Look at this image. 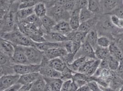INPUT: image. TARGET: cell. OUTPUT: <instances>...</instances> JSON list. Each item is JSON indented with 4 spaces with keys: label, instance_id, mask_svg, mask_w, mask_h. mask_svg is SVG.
Wrapping results in <instances>:
<instances>
[{
    "label": "cell",
    "instance_id": "4dcf8cb0",
    "mask_svg": "<svg viewBox=\"0 0 123 91\" xmlns=\"http://www.w3.org/2000/svg\"><path fill=\"white\" fill-rule=\"evenodd\" d=\"M42 0H21L19 5V9L34 7Z\"/></svg>",
    "mask_w": 123,
    "mask_h": 91
},
{
    "label": "cell",
    "instance_id": "9c48e42d",
    "mask_svg": "<svg viewBox=\"0 0 123 91\" xmlns=\"http://www.w3.org/2000/svg\"><path fill=\"white\" fill-rule=\"evenodd\" d=\"M44 56L48 60L56 58H62L66 55L68 52L63 47L51 48L44 52Z\"/></svg>",
    "mask_w": 123,
    "mask_h": 91
},
{
    "label": "cell",
    "instance_id": "bcb514c9",
    "mask_svg": "<svg viewBox=\"0 0 123 91\" xmlns=\"http://www.w3.org/2000/svg\"><path fill=\"white\" fill-rule=\"evenodd\" d=\"M117 27L119 29H123V18H119Z\"/></svg>",
    "mask_w": 123,
    "mask_h": 91
},
{
    "label": "cell",
    "instance_id": "30bf717a",
    "mask_svg": "<svg viewBox=\"0 0 123 91\" xmlns=\"http://www.w3.org/2000/svg\"><path fill=\"white\" fill-rule=\"evenodd\" d=\"M72 31L69 22L67 20H61L56 22L51 30L52 32H57L66 36Z\"/></svg>",
    "mask_w": 123,
    "mask_h": 91
},
{
    "label": "cell",
    "instance_id": "2e32d148",
    "mask_svg": "<svg viewBox=\"0 0 123 91\" xmlns=\"http://www.w3.org/2000/svg\"><path fill=\"white\" fill-rule=\"evenodd\" d=\"M41 27L45 32V34H46L51 32L56 22L51 17L46 15L41 18Z\"/></svg>",
    "mask_w": 123,
    "mask_h": 91
},
{
    "label": "cell",
    "instance_id": "7dc6e473",
    "mask_svg": "<svg viewBox=\"0 0 123 91\" xmlns=\"http://www.w3.org/2000/svg\"><path fill=\"white\" fill-rule=\"evenodd\" d=\"M44 91H52L51 86L46 82V84Z\"/></svg>",
    "mask_w": 123,
    "mask_h": 91
},
{
    "label": "cell",
    "instance_id": "277c9868",
    "mask_svg": "<svg viewBox=\"0 0 123 91\" xmlns=\"http://www.w3.org/2000/svg\"><path fill=\"white\" fill-rule=\"evenodd\" d=\"M39 73L43 77L61 78L62 73L55 70L49 64V60L44 56L41 64Z\"/></svg>",
    "mask_w": 123,
    "mask_h": 91
},
{
    "label": "cell",
    "instance_id": "836d02e7",
    "mask_svg": "<svg viewBox=\"0 0 123 91\" xmlns=\"http://www.w3.org/2000/svg\"><path fill=\"white\" fill-rule=\"evenodd\" d=\"M101 61L99 59H96L86 74L89 76H94L100 67Z\"/></svg>",
    "mask_w": 123,
    "mask_h": 91
},
{
    "label": "cell",
    "instance_id": "d590c367",
    "mask_svg": "<svg viewBox=\"0 0 123 91\" xmlns=\"http://www.w3.org/2000/svg\"><path fill=\"white\" fill-rule=\"evenodd\" d=\"M93 13H95L99 10V5L97 1L95 0H89V4L88 8Z\"/></svg>",
    "mask_w": 123,
    "mask_h": 91
},
{
    "label": "cell",
    "instance_id": "b9f144b4",
    "mask_svg": "<svg viewBox=\"0 0 123 91\" xmlns=\"http://www.w3.org/2000/svg\"><path fill=\"white\" fill-rule=\"evenodd\" d=\"M115 13H114L113 14H115L116 15H117L119 18H123V8H117L115 10Z\"/></svg>",
    "mask_w": 123,
    "mask_h": 91
},
{
    "label": "cell",
    "instance_id": "f35d334b",
    "mask_svg": "<svg viewBox=\"0 0 123 91\" xmlns=\"http://www.w3.org/2000/svg\"><path fill=\"white\" fill-rule=\"evenodd\" d=\"M88 4L89 0H78L75 4V8L80 10L83 8H88Z\"/></svg>",
    "mask_w": 123,
    "mask_h": 91
},
{
    "label": "cell",
    "instance_id": "f6af8a7d",
    "mask_svg": "<svg viewBox=\"0 0 123 91\" xmlns=\"http://www.w3.org/2000/svg\"><path fill=\"white\" fill-rule=\"evenodd\" d=\"M66 2V0H56V5L63 6Z\"/></svg>",
    "mask_w": 123,
    "mask_h": 91
},
{
    "label": "cell",
    "instance_id": "ba28073f",
    "mask_svg": "<svg viewBox=\"0 0 123 91\" xmlns=\"http://www.w3.org/2000/svg\"><path fill=\"white\" fill-rule=\"evenodd\" d=\"M20 76V75L16 73L0 76V91H4L8 87L17 83L19 79Z\"/></svg>",
    "mask_w": 123,
    "mask_h": 91
},
{
    "label": "cell",
    "instance_id": "c3c4849f",
    "mask_svg": "<svg viewBox=\"0 0 123 91\" xmlns=\"http://www.w3.org/2000/svg\"><path fill=\"white\" fill-rule=\"evenodd\" d=\"M18 0H8V1L9 2V3L10 4H12L16 2H17Z\"/></svg>",
    "mask_w": 123,
    "mask_h": 91
},
{
    "label": "cell",
    "instance_id": "74e56055",
    "mask_svg": "<svg viewBox=\"0 0 123 91\" xmlns=\"http://www.w3.org/2000/svg\"><path fill=\"white\" fill-rule=\"evenodd\" d=\"M87 84L91 91H103L102 90L98 82L95 80L89 81Z\"/></svg>",
    "mask_w": 123,
    "mask_h": 91
},
{
    "label": "cell",
    "instance_id": "83f0119b",
    "mask_svg": "<svg viewBox=\"0 0 123 91\" xmlns=\"http://www.w3.org/2000/svg\"><path fill=\"white\" fill-rule=\"evenodd\" d=\"M46 84V81L41 76L32 84L31 91H44Z\"/></svg>",
    "mask_w": 123,
    "mask_h": 91
},
{
    "label": "cell",
    "instance_id": "60d3db41",
    "mask_svg": "<svg viewBox=\"0 0 123 91\" xmlns=\"http://www.w3.org/2000/svg\"><path fill=\"white\" fill-rule=\"evenodd\" d=\"M72 79L67 80L66 81H63V83L62 84L61 91H68V87L70 85V83L72 81Z\"/></svg>",
    "mask_w": 123,
    "mask_h": 91
},
{
    "label": "cell",
    "instance_id": "6da1fadb",
    "mask_svg": "<svg viewBox=\"0 0 123 91\" xmlns=\"http://www.w3.org/2000/svg\"><path fill=\"white\" fill-rule=\"evenodd\" d=\"M0 38L10 41L14 45L22 46H34V42L28 36L19 30L17 25L12 31L0 34Z\"/></svg>",
    "mask_w": 123,
    "mask_h": 91
},
{
    "label": "cell",
    "instance_id": "5b68a950",
    "mask_svg": "<svg viewBox=\"0 0 123 91\" xmlns=\"http://www.w3.org/2000/svg\"><path fill=\"white\" fill-rule=\"evenodd\" d=\"M15 50L11 58L12 63L14 64H29L26 56L24 46L14 45Z\"/></svg>",
    "mask_w": 123,
    "mask_h": 91
},
{
    "label": "cell",
    "instance_id": "44dd1931",
    "mask_svg": "<svg viewBox=\"0 0 123 91\" xmlns=\"http://www.w3.org/2000/svg\"><path fill=\"white\" fill-rule=\"evenodd\" d=\"M97 20L96 18L94 17L91 19L81 23L77 30L88 32L90 30L93 29V27L97 24Z\"/></svg>",
    "mask_w": 123,
    "mask_h": 91
},
{
    "label": "cell",
    "instance_id": "d6a6232c",
    "mask_svg": "<svg viewBox=\"0 0 123 91\" xmlns=\"http://www.w3.org/2000/svg\"><path fill=\"white\" fill-rule=\"evenodd\" d=\"M111 43L110 40L107 36L104 35L98 36L97 42L98 46L103 48H108Z\"/></svg>",
    "mask_w": 123,
    "mask_h": 91
},
{
    "label": "cell",
    "instance_id": "7c38bea8",
    "mask_svg": "<svg viewBox=\"0 0 123 91\" xmlns=\"http://www.w3.org/2000/svg\"><path fill=\"white\" fill-rule=\"evenodd\" d=\"M80 9H74L70 14L69 23L73 31L78 30L81 24L80 18Z\"/></svg>",
    "mask_w": 123,
    "mask_h": 91
},
{
    "label": "cell",
    "instance_id": "cb8c5ba5",
    "mask_svg": "<svg viewBox=\"0 0 123 91\" xmlns=\"http://www.w3.org/2000/svg\"><path fill=\"white\" fill-rule=\"evenodd\" d=\"M34 12L37 16L41 19L47 15V9L44 3L40 2L35 5L34 7Z\"/></svg>",
    "mask_w": 123,
    "mask_h": 91
},
{
    "label": "cell",
    "instance_id": "ee69618b",
    "mask_svg": "<svg viewBox=\"0 0 123 91\" xmlns=\"http://www.w3.org/2000/svg\"><path fill=\"white\" fill-rule=\"evenodd\" d=\"M76 91H91L88 84H86L84 86H82L77 89Z\"/></svg>",
    "mask_w": 123,
    "mask_h": 91
},
{
    "label": "cell",
    "instance_id": "ab89813d",
    "mask_svg": "<svg viewBox=\"0 0 123 91\" xmlns=\"http://www.w3.org/2000/svg\"><path fill=\"white\" fill-rule=\"evenodd\" d=\"M22 85L20 83L18 82L13 86H11L3 91H18L20 89Z\"/></svg>",
    "mask_w": 123,
    "mask_h": 91
},
{
    "label": "cell",
    "instance_id": "7402d4cb",
    "mask_svg": "<svg viewBox=\"0 0 123 91\" xmlns=\"http://www.w3.org/2000/svg\"><path fill=\"white\" fill-rule=\"evenodd\" d=\"M89 58L86 57H80L75 58L71 63L67 64L68 67L74 72H78L79 69L82 65L87 61Z\"/></svg>",
    "mask_w": 123,
    "mask_h": 91
},
{
    "label": "cell",
    "instance_id": "603a6c76",
    "mask_svg": "<svg viewBox=\"0 0 123 91\" xmlns=\"http://www.w3.org/2000/svg\"><path fill=\"white\" fill-rule=\"evenodd\" d=\"M120 0H103V10L106 12L115 10L118 7Z\"/></svg>",
    "mask_w": 123,
    "mask_h": 91
},
{
    "label": "cell",
    "instance_id": "e575fe53",
    "mask_svg": "<svg viewBox=\"0 0 123 91\" xmlns=\"http://www.w3.org/2000/svg\"><path fill=\"white\" fill-rule=\"evenodd\" d=\"M96 59H91L89 58L88 59L87 61H86L80 67V68L79 69L78 72L80 73L86 74L87 72V71L89 69L90 67L92 65L93 63L95 61Z\"/></svg>",
    "mask_w": 123,
    "mask_h": 91
},
{
    "label": "cell",
    "instance_id": "ac0fdd59",
    "mask_svg": "<svg viewBox=\"0 0 123 91\" xmlns=\"http://www.w3.org/2000/svg\"><path fill=\"white\" fill-rule=\"evenodd\" d=\"M49 64L55 70L61 73L67 66L66 63L61 58H56L49 60Z\"/></svg>",
    "mask_w": 123,
    "mask_h": 91
},
{
    "label": "cell",
    "instance_id": "5bb4252c",
    "mask_svg": "<svg viewBox=\"0 0 123 91\" xmlns=\"http://www.w3.org/2000/svg\"><path fill=\"white\" fill-rule=\"evenodd\" d=\"M34 46H35L37 49L41 50L42 51L45 52L51 48L56 47H63V42L61 43H56L52 42L49 41H46L41 43H35L34 42Z\"/></svg>",
    "mask_w": 123,
    "mask_h": 91
},
{
    "label": "cell",
    "instance_id": "4316f807",
    "mask_svg": "<svg viewBox=\"0 0 123 91\" xmlns=\"http://www.w3.org/2000/svg\"><path fill=\"white\" fill-rule=\"evenodd\" d=\"M95 55L97 59L101 61L107 59L110 53L108 48H103L99 46L95 49Z\"/></svg>",
    "mask_w": 123,
    "mask_h": 91
},
{
    "label": "cell",
    "instance_id": "ffe728a7",
    "mask_svg": "<svg viewBox=\"0 0 123 91\" xmlns=\"http://www.w3.org/2000/svg\"><path fill=\"white\" fill-rule=\"evenodd\" d=\"M98 32L94 29H92L87 33L86 41L92 46L95 50L98 47Z\"/></svg>",
    "mask_w": 123,
    "mask_h": 91
},
{
    "label": "cell",
    "instance_id": "d6986e66",
    "mask_svg": "<svg viewBox=\"0 0 123 91\" xmlns=\"http://www.w3.org/2000/svg\"><path fill=\"white\" fill-rule=\"evenodd\" d=\"M43 77L46 82L51 86L52 91H61L62 86L63 82L61 78Z\"/></svg>",
    "mask_w": 123,
    "mask_h": 91
},
{
    "label": "cell",
    "instance_id": "e0dca14e",
    "mask_svg": "<svg viewBox=\"0 0 123 91\" xmlns=\"http://www.w3.org/2000/svg\"><path fill=\"white\" fill-rule=\"evenodd\" d=\"M34 7L18 9L16 14L17 23L19 21L25 20L30 16L34 14Z\"/></svg>",
    "mask_w": 123,
    "mask_h": 91
},
{
    "label": "cell",
    "instance_id": "3957f363",
    "mask_svg": "<svg viewBox=\"0 0 123 91\" xmlns=\"http://www.w3.org/2000/svg\"><path fill=\"white\" fill-rule=\"evenodd\" d=\"M70 13L65 10L62 5H55L47 10V15L51 17L56 22L61 20L69 21Z\"/></svg>",
    "mask_w": 123,
    "mask_h": 91
},
{
    "label": "cell",
    "instance_id": "52a82bcc",
    "mask_svg": "<svg viewBox=\"0 0 123 91\" xmlns=\"http://www.w3.org/2000/svg\"><path fill=\"white\" fill-rule=\"evenodd\" d=\"M80 57L97 59L96 57L95 49L86 41L82 44L81 47L75 56V59Z\"/></svg>",
    "mask_w": 123,
    "mask_h": 91
},
{
    "label": "cell",
    "instance_id": "816d5d0a",
    "mask_svg": "<svg viewBox=\"0 0 123 91\" xmlns=\"http://www.w3.org/2000/svg\"><path fill=\"white\" fill-rule=\"evenodd\" d=\"M122 3H123V1H122Z\"/></svg>",
    "mask_w": 123,
    "mask_h": 91
},
{
    "label": "cell",
    "instance_id": "681fc988",
    "mask_svg": "<svg viewBox=\"0 0 123 91\" xmlns=\"http://www.w3.org/2000/svg\"><path fill=\"white\" fill-rule=\"evenodd\" d=\"M118 91H123V86L120 88Z\"/></svg>",
    "mask_w": 123,
    "mask_h": 91
},
{
    "label": "cell",
    "instance_id": "484cf974",
    "mask_svg": "<svg viewBox=\"0 0 123 91\" xmlns=\"http://www.w3.org/2000/svg\"><path fill=\"white\" fill-rule=\"evenodd\" d=\"M123 86V80L117 75H114L110 81L109 87L113 91H118Z\"/></svg>",
    "mask_w": 123,
    "mask_h": 91
},
{
    "label": "cell",
    "instance_id": "7bdbcfd3",
    "mask_svg": "<svg viewBox=\"0 0 123 91\" xmlns=\"http://www.w3.org/2000/svg\"><path fill=\"white\" fill-rule=\"evenodd\" d=\"M78 89V87L77 86L76 84L74 82V81L72 80L71 83L68 87V91H76Z\"/></svg>",
    "mask_w": 123,
    "mask_h": 91
},
{
    "label": "cell",
    "instance_id": "f546056e",
    "mask_svg": "<svg viewBox=\"0 0 123 91\" xmlns=\"http://www.w3.org/2000/svg\"><path fill=\"white\" fill-rule=\"evenodd\" d=\"M107 59L109 69L112 71L118 70L120 66V61L111 54L109 56Z\"/></svg>",
    "mask_w": 123,
    "mask_h": 91
},
{
    "label": "cell",
    "instance_id": "1f68e13d",
    "mask_svg": "<svg viewBox=\"0 0 123 91\" xmlns=\"http://www.w3.org/2000/svg\"><path fill=\"white\" fill-rule=\"evenodd\" d=\"M13 66L12 64L0 65V76L15 74Z\"/></svg>",
    "mask_w": 123,
    "mask_h": 91
},
{
    "label": "cell",
    "instance_id": "7a4b0ae2",
    "mask_svg": "<svg viewBox=\"0 0 123 91\" xmlns=\"http://www.w3.org/2000/svg\"><path fill=\"white\" fill-rule=\"evenodd\" d=\"M24 51L29 64L41 65L44 58L43 51L39 50L34 46H24Z\"/></svg>",
    "mask_w": 123,
    "mask_h": 91
},
{
    "label": "cell",
    "instance_id": "f1b7e54d",
    "mask_svg": "<svg viewBox=\"0 0 123 91\" xmlns=\"http://www.w3.org/2000/svg\"><path fill=\"white\" fill-rule=\"evenodd\" d=\"M94 13L89 10L87 8H83L80 10V18L81 23L92 19L94 17Z\"/></svg>",
    "mask_w": 123,
    "mask_h": 91
},
{
    "label": "cell",
    "instance_id": "4fadbf2b",
    "mask_svg": "<svg viewBox=\"0 0 123 91\" xmlns=\"http://www.w3.org/2000/svg\"><path fill=\"white\" fill-rule=\"evenodd\" d=\"M0 52L8 56L12 57L15 50L14 45L11 42L0 38Z\"/></svg>",
    "mask_w": 123,
    "mask_h": 91
},
{
    "label": "cell",
    "instance_id": "8992f818",
    "mask_svg": "<svg viewBox=\"0 0 123 91\" xmlns=\"http://www.w3.org/2000/svg\"><path fill=\"white\" fill-rule=\"evenodd\" d=\"M13 67L16 74L22 75L32 72H39L41 65L14 64Z\"/></svg>",
    "mask_w": 123,
    "mask_h": 91
},
{
    "label": "cell",
    "instance_id": "9a60e30c",
    "mask_svg": "<svg viewBox=\"0 0 123 91\" xmlns=\"http://www.w3.org/2000/svg\"><path fill=\"white\" fill-rule=\"evenodd\" d=\"M41 75L39 72H32L20 75L18 82L22 85L33 83Z\"/></svg>",
    "mask_w": 123,
    "mask_h": 91
},
{
    "label": "cell",
    "instance_id": "8fae6325",
    "mask_svg": "<svg viewBox=\"0 0 123 91\" xmlns=\"http://www.w3.org/2000/svg\"><path fill=\"white\" fill-rule=\"evenodd\" d=\"M44 37L47 41L52 42L61 43L69 40L68 37L66 35L56 32L51 31L49 33L45 34Z\"/></svg>",
    "mask_w": 123,
    "mask_h": 91
},
{
    "label": "cell",
    "instance_id": "f907efd6",
    "mask_svg": "<svg viewBox=\"0 0 123 91\" xmlns=\"http://www.w3.org/2000/svg\"><path fill=\"white\" fill-rule=\"evenodd\" d=\"M18 91H24V90H22V89H19V90Z\"/></svg>",
    "mask_w": 123,
    "mask_h": 91
},
{
    "label": "cell",
    "instance_id": "8d00e7d4",
    "mask_svg": "<svg viewBox=\"0 0 123 91\" xmlns=\"http://www.w3.org/2000/svg\"><path fill=\"white\" fill-rule=\"evenodd\" d=\"M62 6L65 10L71 13L72 11L75 8V4L73 1H67Z\"/></svg>",
    "mask_w": 123,
    "mask_h": 91
},
{
    "label": "cell",
    "instance_id": "d4e9b609",
    "mask_svg": "<svg viewBox=\"0 0 123 91\" xmlns=\"http://www.w3.org/2000/svg\"><path fill=\"white\" fill-rule=\"evenodd\" d=\"M108 49L111 55L114 56L119 61L123 59V52L115 43L112 42Z\"/></svg>",
    "mask_w": 123,
    "mask_h": 91
}]
</instances>
